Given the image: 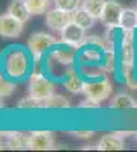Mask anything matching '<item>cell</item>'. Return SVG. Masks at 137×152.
Listing matches in <instances>:
<instances>
[{"label":"cell","instance_id":"cell-21","mask_svg":"<svg viewBox=\"0 0 137 152\" xmlns=\"http://www.w3.org/2000/svg\"><path fill=\"white\" fill-rule=\"evenodd\" d=\"M29 8V12L32 15H41L44 12H47L51 0H24Z\"/></svg>","mask_w":137,"mask_h":152},{"label":"cell","instance_id":"cell-25","mask_svg":"<svg viewBox=\"0 0 137 152\" xmlns=\"http://www.w3.org/2000/svg\"><path fill=\"white\" fill-rule=\"evenodd\" d=\"M102 59H104L102 69H104L105 72H113V70H114V66H116V53H114V49L104 50Z\"/></svg>","mask_w":137,"mask_h":152},{"label":"cell","instance_id":"cell-13","mask_svg":"<svg viewBox=\"0 0 137 152\" xmlns=\"http://www.w3.org/2000/svg\"><path fill=\"white\" fill-rule=\"evenodd\" d=\"M8 14H11L12 17H15L17 20L26 23L29 18H31V12H29V8L26 5L24 0H11V3L8 5V9H6Z\"/></svg>","mask_w":137,"mask_h":152},{"label":"cell","instance_id":"cell-30","mask_svg":"<svg viewBox=\"0 0 137 152\" xmlns=\"http://www.w3.org/2000/svg\"><path fill=\"white\" fill-rule=\"evenodd\" d=\"M134 137H136V140H137V131H136V132H134Z\"/></svg>","mask_w":137,"mask_h":152},{"label":"cell","instance_id":"cell-26","mask_svg":"<svg viewBox=\"0 0 137 152\" xmlns=\"http://www.w3.org/2000/svg\"><path fill=\"white\" fill-rule=\"evenodd\" d=\"M55 6L59 9L73 12L75 9L79 8V0H55Z\"/></svg>","mask_w":137,"mask_h":152},{"label":"cell","instance_id":"cell-19","mask_svg":"<svg viewBox=\"0 0 137 152\" xmlns=\"http://www.w3.org/2000/svg\"><path fill=\"white\" fill-rule=\"evenodd\" d=\"M43 107L46 110H64V108H70V100L63 94L53 93L51 97H47L43 102Z\"/></svg>","mask_w":137,"mask_h":152},{"label":"cell","instance_id":"cell-9","mask_svg":"<svg viewBox=\"0 0 137 152\" xmlns=\"http://www.w3.org/2000/svg\"><path fill=\"white\" fill-rule=\"evenodd\" d=\"M72 21V14L69 11L55 8L52 11H49L46 14V24L47 28H51L55 32H61L67 24Z\"/></svg>","mask_w":137,"mask_h":152},{"label":"cell","instance_id":"cell-27","mask_svg":"<svg viewBox=\"0 0 137 152\" xmlns=\"http://www.w3.org/2000/svg\"><path fill=\"white\" fill-rule=\"evenodd\" d=\"M78 107L79 108H87V110H97L99 107H101V104L96 102V100H93V99H90V97H87L85 100H82Z\"/></svg>","mask_w":137,"mask_h":152},{"label":"cell","instance_id":"cell-14","mask_svg":"<svg viewBox=\"0 0 137 152\" xmlns=\"http://www.w3.org/2000/svg\"><path fill=\"white\" fill-rule=\"evenodd\" d=\"M6 143L9 149L14 151H23V149H29V135L24 132H8L6 135Z\"/></svg>","mask_w":137,"mask_h":152},{"label":"cell","instance_id":"cell-29","mask_svg":"<svg viewBox=\"0 0 137 152\" xmlns=\"http://www.w3.org/2000/svg\"><path fill=\"white\" fill-rule=\"evenodd\" d=\"M5 148H8V143H6V142H3V140H0V151L5 149Z\"/></svg>","mask_w":137,"mask_h":152},{"label":"cell","instance_id":"cell-23","mask_svg":"<svg viewBox=\"0 0 137 152\" xmlns=\"http://www.w3.org/2000/svg\"><path fill=\"white\" fill-rule=\"evenodd\" d=\"M15 91V84H14V79L8 78V76L0 73V99L2 97H8L11 96L12 93Z\"/></svg>","mask_w":137,"mask_h":152},{"label":"cell","instance_id":"cell-15","mask_svg":"<svg viewBox=\"0 0 137 152\" xmlns=\"http://www.w3.org/2000/svg\"><path fill=\"white\" fill-rule=\"evenodd\" d=\"M72 21H75V23H76L78 26H81L82 29L89 31V29H92V28L95 26L96 18L90 14V12H87V11L81 6V8L75 9V11L72 12Z\"/></svg>","mask_w":137,"mask_h":152},{"label":"cell","instance_id":"cell-17","mask_svg":"<svg viewBox=\"0 0 137 152\" xmlns=\"http://www.w3.org/2000/svg\"><path fill=\"white\" fill-rule=\"evenodd\" d=\"M84 81L79 78V76L75 73L73 70H69L66 73V78L63 81V85L66 87V90L70 91V93H82V88H84Z\"/></svg>","mask_w":137,"mask_h":152},{"label":"cell","instance_id":"cell-4","mask_svg":"<svg viewBox=\"0 0 137 152\" xmlns=\"http://www.w3.org/2000/svg\"><path fill=\"white\" fill-rule=\"evenodd\" d=\"M56 44L55 37L47 32H35L28 38V50L35 58H40L44 52Z\"/></svg>","mask_w":137,"mask_h":152},{"label":"cell","instance_id":"cell-31","mask_svg":"<svg viewBox=\"0 0 137 152\" xmlns=\"http://www.w3.org/2000/svg\"><path fill=\"white\" fill-rule=\"evenodd\" d=\"M136 12H137V8H136Z\"/></svg>","mask_w":137,"mask_h":152},{"label":"cell","instance_id":"cell-7","mask_svg":"<svg viewBox=\"0 0 137 152\" xmlns=\"http://www.w3.org/2000/svg\"><path fill=\"white\" fill-rule=\"evenodd\" d=\"M59 34H61V43L73 46L76 49H79L85 40V29L78 26L75 21H70Z\"/></svg>","mask_w":137,"mask_h":152},{"label":"cell","instance_id":"cell-22","mask_svg":"<svg viewBox=\"0 0 137 152\" xmlns=\"http://www.w3.org/2000/svg\"><path fill=\"white\" fill-rule=\"evenodd\" d=\"M97 49H101V47L87 44V47L82 49V52L79 55L81 56V61H84V62H96V61H99L102 56H101V52H99Z\"/></svg>","mask_w":137,"mask_h":152},{"label":"cell","instance_id":"cell-6","mask_svg":"<svg viewBox=\"0 0 137 152\" xmlns=\"http://www.w3.org/2000/svg\"><path fill=\"white\" fill-rule=\"evenodd\" d=\"M23 21L17 20L11 14H0V37L5 38H18L23 34Z\"/></svg>","mask_w":137,"mask_h":152},{"label":"cell","instance_id":"cell-18","mask_svg":"<svg viewBox=\"0 0 137 152\" xmlns=\"http://www.w3.org/2000/svg\"><path fill=\"white\" fill-rule=\"evenodd\" d=\"M119 26L123 31H134L137 28V12H136V9H131V8H123L122 9Z\"/></svg>","mask_w":137,"mask_h":152},{"label":"cell","instance_id":"cell-24","mask_svg":"<svg viewBox=\"0 0 137 152\" xmlns=\"http://www.w3.org/2000/svg\"><path fill=\"white\" fill-rule=\"evenodd\" d=\"M17 108L18 110H37V108H44L43 102L38 99H35L34 96H24L21 97L18 102H17Z\"/></svg>","mask_w":137,"mask_h":152},{"label":"cell","instance_id":"cell-1","mask_svg":"<svg viewBox=\"0 0 137 152\" xmlns=\"http://www.w3.org/2000/svg\"><path fill=\"white\" fill-rule=\"evenodd\" d=\"M28 52L20 46L8 47V50L2 56L3 73L8 78L14 79V81H21L26 78V75L29 73V67H31V58Z\"/></svg>","mask_w":137,"mask_h":152},{"label":"cell","instance_id":"cell-28","mask_svg":"<svg viewBox=\"0 0 137 152\" xmlns=\"http://www.w3.org/2000/svg\"><path fill=\"white\" fill-rule=\"evenodd\" d=\"M70 134L76 138H90L95 135V131H72Z\"/></svg>","mask_w":137,"mask_h":152},{"label":"cell","instance_id":"cell-11","mask_svg":"<svg viewBox=\"0 0 137 152\" xmlns=\"http://www.w3.org/2000/svg\"><path fill=\"white\" fill-rule=\"evenodd\" d=\"M75 55H76V47L63 43V47L55 49L51 53V59L61 66H70L75 61Z\"/></svg>","mask_w":137,"mask_h":152},{"label":"cell","instance_id":"cell-10","mask_svg":"<svg viewBox=\"0 0 137 152\" xmlns=\"http://www.w3.org/2000/svg\"><path fill=\"white\" fill-rule=\"evenodd\" d=\"M122 9L123 8L116 0H107L104 11H102V15H101V21L105 23L107 26H110V24H119Z\"/></svg>","mask_w":137,"mask_h":152},{"label":"cell","instance_id":"cell-5","mask_svg":"<svg viewBox=\"0 0 137 152\" xmlns=\"http://www.w3.org/2000/svg\"><path fill=\"white\" fill-rule=\"evenodd\" d=\"M134 31H123L122 41H120V62L125 67H134L136 61V46H134Z\"/></svg>","mask_w":137,"mask_h":152},{"label":"cell","instance_id":"cell-20","mask_svg":"<svg viewBox=\"0 0 137 152\" xmlns=\"http://www.w3.org/2000/svg\"><path fill=\"white\" fill-rule=\"evenodd\" d=\"M105 3H107V0H82V8L87 12H90L96 20H101Z\"/></svg>","mask_w":137,"mask_h":152},{"label":"cell","instance_id":"cell-2","mask_svg":"<svg viewBox=\"0 0 137 152\" xmlns=\"http://www.w3.org/2000/svg\"><path fill=\"white\" fill-rule=\"evenodd\" d=\"M28 91L35 99L44 102L47 97H51L55 93V87L53 82L47 79L46 76H43L41 73H32L28 81Z\"/></svg>","mask_w":137,"mask_h":152},{"label":"cell","instance_id":"cell-12","mask_svg":"<svg viewBox=\"0 0 137 152\" xmlns=\"http://www.w3.org/2000/svg\"><path fill=\"white\" fill-rule=\"evenodd\" d=\"M123 148H125L123 137H120L116 132L104 135L101 140H99V143H97V149L99 151H122Z\"/></svg>","mask_w":137,"mask_h":152},{"label":"cell","instance_id":"cell-8","mask_svg":"<svg viewBox=\"0 0 137 152\" xmlns=\"http://www.w3.org/2000/svg\"><path fill=\"white\" fill-rule=\"evenodd\" d=\"M55 145L52 131H32L29 134L31 151H51Z\"/></svg>","mask_w":137,"mask_h":152},{"label":"cell","instance_id":"cell-16","mask_svg":"<svg viewBox=\"0 0 137 152\" xmlns=\"http://www.w3.org/2000/svg\"><path fill=\"white\" fill-rule=\"evenodd\" d=\"M111 110H136L137 102L128 93H117L110 102Z\"/></svg>","mask_w":137,"mask_h":152},{"label":"cell","instance_id":"cell-3","mask_svg":"<svg viewBox=\"0 0 137 152\" xmlns=\"http://www.w3.org/2000/svg\"><path fill=\"white\" fill-rule=\"evenodd\" d=\"M111 91H113V87H111V82L107 76H102L101 79H95V81H89L84 84L82 88V94L85 97H90L96 102H104L111 96Z\"/></svg>","mask_w":137,"mask_h":152}]
</instances>
